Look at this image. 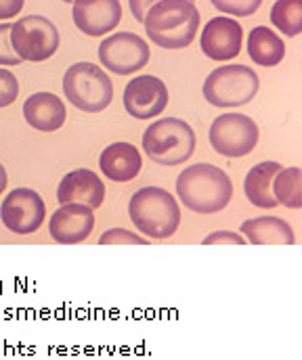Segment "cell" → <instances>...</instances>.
<instances>
[{
    "label": "cell",
    "mask_w": 302,
    "mask_h": 360,
    "mask_svg": "<svg viewBox=\"0 0 302 360\" xmlns=\"http://www.w3.org/2000/svg\"><path fill=\"white\" fill-rule=\"evenodd\" d=\"M99 61L118 76H130L149 63V44L132 32L111 34L101 42Z\"/></svg>",
    "instance_id": "cell-9"
},
{
    "label": "cell",
    "mask_w": 302,
    "mask_h": 360,
    "mask_svg": "<svg viewBox=\"0 0 302 360\" xmlns=\"http://www.w3.org/2000/svg\"><path fill=\"white\" fill-rule=\"evenodd\" d=\"M143 151L160 166H181L196 151V132L185 120L162 117L145 130Z\"/></svg>",
    "instance_id": "cell-4"
},
{
    "label": "cell",
    "mask_w": 302,
    "mask_h": 360,
    "mask_svg": "<svg viewBox=\"0 0 302 360\" xmlns=\"http://www.w3.org/2000/svg\"><path fill=\"white\" fill-rule=\"evenodd\" d=\"M145 245L147 239L126 231V229H109L107 233H103L99 237V245Z\"/></svg>",
    "instance_id": "cell-25"
},
{
    "label": "cell",
    "mask_w": 302,
    "mask_h": 360,
    "mask_svg": "<svg viewBox=\"0 0 302 360\" xmlns=\"http://www.w3.org/2000/svg\"><path fill=\"white\" fill-rule=\"evenodd\" d=\"M128 216L141 235L168 239L181 224L179 201L162 186H143L128 201Z\"/></svg>",
    "instance_id": "cell-3"
},
{
    "label": "cell",
    "mask_w": 302,
    "mask_h": 360,
    "mask_svg": "<svg viewBox=\"0 0 302 360\" xmlns=\"http://www.w3.org/2000/svg\"><path fill=\"white\" fill-rule=\"evenodd\" d=\"M25 0H0V19H11L17 17L23 8Z\"/></svg>",
    "instance_id": "cell-28"
},
{
    "label": "cell",
    "mask_w": 302,
    "mask_h": 360,
    "mask_svg": "<svg viewBox=\"0 0 302 360\" xmlns=\"http://www.w3.org/2000/svg\"><path fill=\"white\" fill-rule=\"evenodd\" d=\"M271 23L286 36L302 32V0H277L271 8Z\"/></svg>",
    "instance_id": "cell-22"
},
{
    "label": "cell",
    "mask_w": 302,
    "mask_h": 360,
    "mask_svg": "<svg viewBox=\"0 0 302 360\" xmlns=\"http://www.w3.org/2000/svg\"><path fill=\"white\" fill-rule=\"evenodd\" d=\"M260 89L258 74L248 65L216 68L203 82V96L214 107L248 105Z\"/></svg>",
    "instance_id": "cell-6"
},
{
    "label": "cell",
    "mask_w": 302,
    "mask_h": 360,
    "mask_svg": "<svg viewBox=\"0 0 302 360\" xmlns=\"http://www.w3.org/2000/svg\"><path fill=\"white\" fill-rule=\"evenodd\" d=\"M153 2H158V0H128V4H130V11H132V17H134L139 23H143V19H145V13H147V8H149ZM191 2H194V0H191Z\"/></svg>",
    "instance_id": "cell-29"
},
{
    "label": "cell",
    "mask_w": 302,
    "mask_h": 360,
    "mask_svg": "<svg viewBox=\"0 0 302 360\" xmlns=\"http://www.w3.org/2000/svg\"><path fill=\"white\" fill-rule=\"evenodd\" d=\"M244 239L252 245H294L296 235L294 229L277 216H258L250 218L241 224Z\"/></svg>",
    "instance_id": "cell-18"
},
{
    "label": "cell",
    "mask_w": 302,
    "mask_h": 360,
    "mask_svg": "<svg viewBox=\"0 0 302 360\" xmlns=\"http://www.w3.org/2000/svg\"><path fill=\"white\" fill-rule=\"evenodd\" d=\"M101 172L113 182H130L139 176L143 168L141 153L130 143H113L101 151Z\"/></svg>",
    "instance_id": "cell-17"
},
{
    "label": "cell",
    "mask_w": 302,
    "mask_h": 360,
    "mask_svg": "<svg viewBox=\"0 0 302 360\" xmlns=\"http://www.w3.org/2000/svg\"><path fill=\"white\" fill-rule=\"evenodd\" d=\"M0 218L11 233L32 235L42 226L46 218V205L40 193L21 186L6 195V199L0 205Z\"/></svg>",
    "instance_id": "cell-10"
},
{
    "label": "cell",
    "mask_w": 302,
    "mask_h": 360,
    "mask_svg": "<svg viewBox=\"0 0 302 360\" xmlns=\"http://www.w3.org/2000/svg\"><path fill=\"white\" fill-rule=\"evenodd\" d=\"M95 229L93 207L84 203H63L49 222V235L61 245H76L89 239Z\"/></svg>",
    "instance_id": "cell-13"
},
{
    "label": "cell",
    "mask_w": 302,
    "mask_h": 360,
    "mask_svg": "<svg viewBox=\"0 0 302 360\" xmlns=\"http://www.w3.org/2000/svg\"><path fill=\"white\" fill-rule=\"evenodd\" d=\"M63 2H74V0H63Z\"/></svg>",
    "instance_id": "cell-31"
},
{
    "label": "cell",
    "mask_w": 302,
    "mask_h": 360,
    "mask_svg": "<svg viewBox=\"0 0 302 360\" xmlns=\"http://www.w3.org/2000/svg\"><path fill=\"white\" fill-rule=\"evenodd\" d=\"M248 55L260 68H275L286 57V44L273 30L258 25L248 36Z\"/></svg>",
    "instance_id": "cell-20"
},
{
    "label": "cell",
    "mask_w": 302,
    "mask_h": 360,
    "mask_svg": "<svg viewBox=\"0 0 302 360\" xmlns=\"http://www.w3.org/2000/svg\"><path fill=\"white\" fill-rule=\"evenodd\" d=\"M6 170H4V166L0 164V195L4 193V188H6Z\"/></svg>",
    "instance_id": "cell-30"
},
{
    "label": "cell",
    "mask_w": 302,
    "mask_h": 360,
    "mask_svg": "<svg viewBox=\"0 0 302 360\" xmlns=\"http://www.w3.org/2000/svg\"><path fill=\"white\" fill-rule=\"evenodd\" d=\"M11 27L13 23H0V65L2 68H13L21 63V57L15 53L11 44Z\"/></svg>",
    "instance_id": "cell-24"
},
{
    "label": "cell",
    "mask_w": 302,
    "mask_h": 360,
    "mask_svg": "<svg viewBox=\"0 0 302 360\" xmlns=\"http://www.w3.org/2000/svg\"><path fill=\"white\" fill-rule=\"evenodd\" d=\"M72 17L82 34L103 36L122 21V4L120 0H74Z\"/></svg>",
    "instance_id": "cell-14"
},
{
    "label": "cell",
    "mask_w": 302,
    "mask_h": 360,
    "mask_svg": "<svg viewBox=\"0 0 302 360\" xmlns=\"http://www.w3.org/2000/svg\"><path fill=\"white\" fill-rule=\"evenodd\" d=\"M273 197L277 205H286L290 210L302 207V172L301 168H282L271 184Z\"/></svg>",
    "instance_id": "cell-21"
},
{
    "label": "cell",
    "mask_w": 302,
    "mask_h": 360,
    "mask_svg": "<svg viewBox=\"0 0 302 360\" xmlns=\"http://www.w3.org/2000/svg\"><path fill=\"white\" fill-rule=\"evenodd\" d=\"M63 92L68 101L87 113H99L113 98L109 76L95 63H74L63 76Z\"/></svg>",
    "instance_id": "cell-5"
},
{
    "label": "cell",
    "mask_w": 302,
    "mask_h": 360,
    "mask_svg": "<svg viewBox=\"0 0 302 360\" xmlns=\"http://www.w3.org/2000/svg\"><path fill=\"white\" fill-rule=\"evenodd\" d=\"M258 126L244 113H222L210 126V145L222 158H246L258 143Z\"/></svg>",
    "instance_id": "cell-8"
},
{
    "label": "cell",
    "mask_w": 302,
    "mask_h": 360,
    "mask_svg": "<svg viewBox=\"0 0 302 360\" xmlns=\"http://www.w3.org/2000/svg\"><path fill=\"white\" fill-rule=\"evenodd\" d=\"M17 94H19V82H17V78L8 70L0 68V107L13 105L17 101Z\"/></svg>",
    "instance_id": "cell-26"
},
{
    "label": "cell",
    "mask_w": 302,
    "mask_h": 360,
    "mask_svg": "<svg viewBox=\"0 0 302 360\" xmlns=\"http://www.w3.org/2000/svg\"><path fill=\"white\" fill-rule=\"evenodd\" d=\"M143 25L153 44L179 51L194 42L200 27V11L191 0H158L147 8Z\"/></svg>",
    "instance_id": "cell-1"
},
{
    "label": "cell",
    "mask_w": 302,
    "mask_h": 360,
    "mask_svg": "<svg viewBox=\"0 0 302 360\" xmlns=\"http://www.w3.org/2000/svg\"><path fill=\"white\" fill-rule=\"evenodd\" d=\"M168 105V89L156 76H137L124 89V107L137 120L162 115Z\"/></svg>",
    "instance_id": "cell-11"
},
{
    "label": "cell",
    "mask_w": 302,
    "mask_h": 360,
    "mask_svg": "<svg viewBox=\"0 0 302 360\" xmlns=\"http://www.w3.org/2000/svg\"><path fill=\"white\" fill-rule=\"evenodd\" d=\"M23 117L38 132H55L65 124L68 111L57 94L36 92L23 103Z\"/></svg>",
    "instance_id": "cell-16"
},
{
    "label": "cell",
    "mask_w": 302,
    "mask_h": 360,
    "mask_svg": "<svg viewBox=\"0 0 302 360\" xmlns=\"http://www.w3.org/2000/svg\"><path fill=\"white\" fill-rule=\"evenodd\" d=\"M222 243H229V245H244L246 239L241 235H235V233H229V231H216L212 235H208L203 239V245H222Z\"/></svg>",
    "instance_id": "cell-27"
},
{
    "label": "cell",
    "mask_w": 302,
    "mask_h": 360,
    "mask_svg": "<svg viewBox=\"0 0 302 360\" xmlns=\"http://www.w3.org/2000/svg\"><path fill=\"white\" fill-rule=\"evenodd\" d=\"M59 203H84L97 210L105 201V184L89 168H78L68 172L57 186Z\"/></svg>",
    "instance_id": "cell-15"
},
{
    "label": "cell",
    "mask_w": 302,
    "mask_h": 360,
    "mask_svg": "<svg viewBox=\"0 0 302 360\" xmlns=\"http://www.w3.org/2000/svg\"><path fill=\"white\" fill-rule=\"evenodd\" d=\"M279 170H282V166L277 162H260L246 174L244 191H246V197L252 205L263 207V210L277 207L271 184H273V179Z\"/></svg>",
    "instance_id": "cell-19"
},
{
    "label": "cell",
    "mask_w": 302,
    "mask_h": 360,
    "mask_svg": "<svg viewBox=\"0 0 302 360\" xmlns=\"http://www.w3.org/2000/svg\"><path fill=\"white\" fill-rule=\"evenodd\" d=\"M11 44L21 61H46L59 49L57 25L42 15H27L13 23Z\"/></svg>",
    "instance_id": "cell-7"
},
{
    "label": "cell",
    "mask_w": 302,
    "mask_h": 360,
    "mask_svg": "<svg viewBox=\"0 0 302 360\" xmlns=\"http://www.w3.org/2000/svg\"><path fill=\"white\" fill-rule=\"evenodd\" d=\"M214 8H218L225 15H233V17H250L254 15L263 0H212Z\"/></svg>",
    "instance_id": "cell-23"
},
{
    "label": "cell",
    "mask_w": 302,
    "mask_h": 360,
    "mask_svg": "<svg viewBox=\"0 0 302 360\" xmlns=\"http://www.w3.org/2000/svg\"><path fill=\"white\" fill-rule=\"evenodd\" d=\"M244 30L233 17H212L201 30V53L212 61H229L241 53Z\"/></svg>",
    "instance_id": "cell-12"
},
{
    "label": "cell",
    "mask_w": 302,
    "mask_h": 360,
    "mask_svg": "<svg viewBox=\"0 0 302 360\" xmlns=\"http://www.w3.org/2000/svg\"><path fill=\"white\" fill-rule=\"evenodd\" d=\"M177 195L196 214H216L233 199V182L214 164H196L177 179Z\"/></svg>",
    "instance_id": "cell-2"
}]
</instances>
